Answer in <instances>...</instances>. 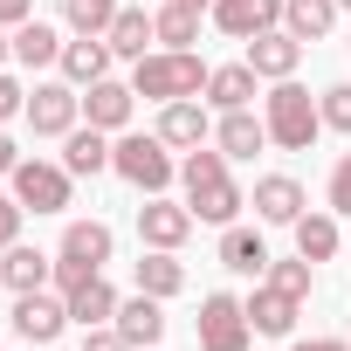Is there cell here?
<instances>
[{"instance_id": "1", "label": "cell", "mask_w": 351, "mask_h": 351, "mask_svg": "<svg viewBox=\"0 0 351 351\" xmlns=\"http://www.w3.org/2000/svg\"><path fill=\"white\" fill-rule=\"evenodd\" d=\"M228 165H234V158H228L221 145H193V152L180 158L186 207H193V221H207V228H234L241 207H248V193L234 186V172H228Z\"/></svg>"}, {"instance_id": "2", "label": "cell", "mask_w": 351, "mask_h": 351, "mask_svg": "<svg viewBox=\"0 0 351 351\" xmlns=\"http://www.w3.org/2000/svg\"><path fill=\"white\" fill-rule=\"evenodd\" d=\"M131 90L145 104H180V97H200L207 90V62L193 49H152L131 62Z\"/></svg>"}, {"instance_id": "3", "label": "cell", "mask_w": 351, "mask_h": 351, "mask_svg": "<svg viewBox=\"0 0 351 351\" xmlns=\"http://www.w3.org/2000/svg\"><path fill=\"white\" fill-rule=\"evenodd\" d=\"M110 172H117L124 186H138V193H165L172 180H180V158H172V145L158 131H117Z\"/></svg>"}, {"instance_id": "4", "label": "cell", "mask_w": 351, "mask_h": 351, "mask_svg": "<svg viewBox=\"0 0 351 351\" xmlns=\"http://www.w3.org/2000/svg\"><path fill=\"white\" fill-rule=\"evenodd\" d=\"M262 124H269V145H282V152H310L317 131H324V110H317V97H310L296 76H282V83L262 97Z\"/></svg>"}, {"instance_id": "5", "label": "cell", "mask_w": 351, "mask_h": 351, "mask_svg": "<svg viewBox=\"0 0 351 351\" xmlns=\"http://www.w3.org/2000/svg\"><path fill=\"white\" fill-rule=\"evenodd\" d=\"M110 255H117V234H110L104 221H69V228H62V248H56V289L69 296L76 282L104 276Z\"/></svg>"}, {"instance_id": "6", "label": "cell", "mask_w": 351, "mask_h": 351, "mask_svg": "<svg viewBox=\"0 0 351 351\" xmlns=\"http://www.w3.org/2000/svg\"><path fill=\"white\" fill-rule=\"evenodd\" d=\"M8 193H14L28 214H62L69 193H76V172L56 165V158H21V165H14V180H8Z\"/></svg>"}, {"instance_id": "7", "label": "cell", "mask_w": 351, "mask_h": 351, "mask_svg": "<svg viewBox=\"0 0 351 351\" xmlns=\"http://www.w3.org/2000/svg\"><path fill=\"white\" fill-rule=\"evenodd\" d=\"M193 337H200V351H248V344H255L248 303H241V296H228V289L200 296V324H193Z\"/></svg>"}, {"instance_id": "8", "label": "cell", "mask_w": 351, "mask_h": 351, "mask_svg": "<svg viewBox=\"0 0 351 351\" xmlns=\"http://www.w3.org/2000/svg\"><path fill=\"white\" fill-rule=\"evenodd\" d=\"M21 117H28V131H35V138H69V131H76V117H83V90H76V83H35Z\"/></svg>"}, {"instance_id": "9", "label": "cell", "mask_w": 351, "mask_h": 351, "mask_svg": "<svg viewBox=\"0 0 351 351\" xmlns=\"http://www.w3.org/2000/svg\"><path fill=\"white\" fill-rule=\"evenodd\" d=\"M193 228H200V221H193V207H186V200L145 193V207H138V241H145V248H172V255H180Z\"/></svg>"}, {"instance_id": "10", "label": "cell", "mask_w": 351, "mask_h": 351, "mask_svg": "<svg viewBox=\"0 0 351 351\" xmlns=\"http://www.w3.org/2000/svg\"><path fill=\"white\" fill-rule=\"evenodd\" d=\"M14 330H21L28 344H56V337L69 330V296H62V289H28V296H14Z\"/></svg>"}, {"instance_id": "11", "label": "cell", "mask_w": 351, "mask_h": 351, "mask_svg": "<svg viewBox=\"0 0 351 351\" xmlns=\"http://www.w3.org/2000/svg\"><path fill=\"white\" fill-rule=\"evenodd\" d=\"M117 337L131 344V351H152L158 337H165V296H145V289H131L124 303H117Z\"/></svg>"}, {"instance_id": "12", "label": "cell", "mask_w": 351, "mask_h": 351, "mask_svg": "<svg viewBox=\"0 0 351 351\" xmlns=\"http://www.w3.org/2000/svg\"><path fill=\"white\" fill-rule=\"evenodd\" d=\"M207 21L221 35H234V42H255L262 28H282V0H214Z\"/></svg>"}, {"instance_id": "13", "label": "cell", "mask_w": 351, "mask_h": 351, "mask_svg": "<svg viewBox=\"0 0 351 351\" xmlns=\"http://www.w3.org/2000/svg\"><path fill=\"white\" fill-rule=\"evenodd\" d=\"M158 138L172 152H193L214 138V117H207V97H180V104H158Z\"/></svg>"}, {"instance_id": "14", "label": "cell", "mask_w": 351, "mask_h": 351, "mask_svg": "<svg viewBox=\"0 0 351 351\" xmlns=\"http://www.w3.org/2000/svg\"><path fill=\"white\" fill-rule=\"evenodd\" d=\"M110 62H117V49L104 42V35H76V42H62V83H76V90H90V83H104L110 76Z\"/></svg>"}, {"instance_id": "15", "label": "cell", "mask_w": 351, "mask_h": 351, "mask_svg": "<svg viewBox=\"0 0 351 351\" xmlns=\"http://www.w3.org/2000/svg\"><path fill=\"white\" fill-rule=\"evenodd\" d=\"M131 110H138V90H131V83H117V76H104V83H90V90H83V117H90L97 131H110V138L131 124Z\"/></svg>"}, {"instance_id": "16", "label": "cell", "mask_w": 351, "mask_h": 351, "mask_svg": "<svg viewBox=\"0 0 351 351\" xmlns=\"http://www.w3.org/2000/svg\"><path fill=\"white\" fill-rule=\"evenodd\" d=\"M255 221H269V228H296L303 221V186L289 172H262L255 180Z\"/></svg>"}, {"instance_id": "17", "label": "cell", "mask_w": 351, "mask_h": 351, "mask_svg": "<svg viewBox=\"0 0 351 351\" xmlns=\"http://www.w3.org/2000/svg\"><path fill=\"white\" fill-rule=\"evenodd\" d=\"M296 62H303V42H296L289 28H262V35L248 42V69H255V76H269V83L296 76Z\"/></svg>"}, {"instance_id": "18", "label": "cell", "mask_w": 351, "mask_h": 351, "mask_svg": "<svg viewBox=\"0 0 351 351\" xmlns=\"http://www.w3.org/2000/svg\"><path fill=\"white\" fill-rule=\"evenodd\" d=\"M56 282V255H42V248H0V289H14V296H28V289H49Z\"/></svg>"}, {"instance_id": "19", "label": "cell", "mask_w": 351, "mask_h": 351, "mask_svg": "<svg viewBox=\"0 0 351 351\" xmlns=\"http://www.w3.org/2000/svg\"><path fill=\"white\" fill-rule=\"evenodd\" d=\"M269 262H276V255H269L262 228H241V221H234V228H221V269H234V276H255V282H262V276H269Z\"/></svg>"}, {"instance_id": "20", "label": "cell", "mask_w": 351, "mask_h": 351, "mask_svg": "<svg viewBox=\"0 0 351 351\" xmlns=\"http://www.w3.org/2000/svg\"><path fill=\"white\" fill-rule=\"evenodd\" d=\"M110 131H97V124H76L69 138H62V165L76 172V180H97V172H110Z\"/></svg>"}, {"instance_id": "21", "label": "cell", "mask_w": 351, "mask_h": 351, "mask_svg": "<svg viewBox=\"0 0 351 351\" xmlns=\"http://www.w3.org/2000/svg\"><path fill=\"white\" fill-rule=\"evenodd\" d=\"M255 83L262 76L248 62H221V69H207V90L200 97H207V110H248L255 104Z\"/></svg>"}, {"instance_id": "22", "label": "cell", "mask_w": 351, "mask_h": 351, "mask_svg": "<svg viewBox=\"0 0 351 351\" xmlns=\"http://www.w3.org/2000/svg\"><path fill=\"white\" fill-rule=\"evenodd\" d=\"M296 296H282L276 282H255V296H248V324H255V337H289L296 330Z\"/></svg>"}, {"instance_id": "23", "label": "cell", "mask_w": 351, "mask_h": 351, "mask_svg": "<svg viewBox=\"0 0 351 351\" xmlns=\"http://www.w3.org/2000/svg\"><path fill=\"white\" fill-rule=\"evenodd\" d=\"M131 282H138L145 296H180V289H186V262L172 255V248H145V255L131 262Z\"/></svg>"}, {"instance_id": "24", "label": "cell", "mask_w": 351, "mask_h": 351, "mask_svg": "<svg viewBox=\"0 0 351 351\" xmlns=\"http://www.w3.org/2000/svg\"><path fill=\"white\" fill-rule=\"evenodd\" d=\"M214 145H221L228 158H255V152L269 145V124H262L255 110H221V124H214Z\"/></svg>"}, {"instance_id": "25", "label": "cell", "mask_w": 351, "mask_h": 351, "mask_svg": "<svg viewBox=\"0 0 351 351\" xmlns=\"http://www.w3.org/2000/svg\"><path fill=\"white\" fill-rule=\"evenodd\" d=\"M117 303H124V296H117L104 276H90V282H76V289H69V324L97 330V324H110V317H117Z\"/></svg>"}, {"instance_id": "26", "label": "cell", "mask_w": 351, "mask_h": 351, "mask_svg": "<svg viewBox=\"0 0 351 351\" xmlns=\"http://www.w3.org/2000/svg\"><path fill=\"white\" fill-rule=\"evenodd\" d=\"M337 0H282V28L296 35V42H324L330 28H337Z\"/></svg>"}, {"instance_id": "27", "label": "cell", "mask_w": 351, "mask_h": 351, "mask_svg": "<svg viewBox=\"0 0 351 351\" xmlns=\"http://www.w3.org/2000/svg\"><path fill=\"white\" fill-rule=\"evenodd\" d=\"M200 14H207V8H193V0H165V8L152 14L158 49H193V42H200Z\"/></svg>"}, {"instance_id": "28", "label": "cell", "mask_w": 351, "mask_h": 351, "mask_svg": "<svg viewBox=\"0 0 351 351\" xmlns=\"http://www.w3.org/2000/svg\"><path fill=\"white\" fill-rule=\"evenodd\" d=\"M124 62H138V56H152V42H158V28H152V14L145 8H117V21H110V35H104Z\"/></svg>"}, {"instance_id": "29", "label": "cell", "mask_w": 351, "mask_h": 351, "mask_svg": "<svg viewBox=\"0 0 351 351\" xmlns=\"http://www.w3.org/2000/svg\"><path fill=\"white\" fill-rule=\"evenodd\" d=\"M14 62H21V69H49V62H62V35H56L42 14L21 21V28H14Z\"/></svg>"}, {"instance_id": "30", "label": "cell", "mask_w": 351, "mask_h": 351, "mask_svg": "<svg viewBox=\"0 0 351 351\" xmlns=\"http://www.w3.org/2000/svg\"><path fill=\"white\" fill-rule=\"evenodd\" d=\"M289 234H296V255H310V262H330V255L344 248V234H337V214H330V207H324V214H303Z\"/></svg>"}, {"instance_id": "31", "label": "cell", "mask_w": 351, "mask_h": 351, "mask_svg": "<svg viewBox=\"0 0 351 351\" xmlns=\"http://www.w3.org/2000/svg\"><path fill=\"white\" fill-rule=\"evenodd\" d=\"M117 8L124 0H62V21H69V35H110Z\"/></svg>"}, {"instance_id": "32", "label": "cell", "mask_w": 351, "mask_h": 351, "mask_svg": "<svg viewBox=\"0 0 351 351\" xmlns=\"http://www.w3.org/2000/svg\"><path fill=\"white\" fill-rule=\"evenodd\" d=\"M310 269H317L310 255H289V262H269V276H262V282H276L282 296H296V303H310V289H317V276H310Z\"/></svg>"}, {"instance_id": "33", "label": "cell", "mask_w": 351, "mask_h": 351, "mask_svg": "<svg viewBox=\"0 0 351 351\" xmlns=\"http://www.w3.org/2000/svg\"><path fill=\"white\" fill-rule=\"evenodd\" d=\"M317 110H324V131H344L351 138V83H330L317 97Z\"/></svg>"}, {"instance_id": "34", "label": "cell", "mask_w": 351, "mask_h": 351, "mask_svg": "<svg viewBox=\"0 0 351 351\" xmlns=\"http://www.w3.org/2000/svg\"><path fill=\"white\" fill-rule=\"evenodd\" d=\"M324 200H330V214H351V152L330 165V186H324Z\"/></svg>"}, {"instance_id": "35", "label": "cell", "mask_w": 351, "mask_h": 351, "mask_svg": "<svg viewBox=\"0 0 351 351\" xmlns=\"http://www.w3.org/2000/svg\"><path fill=\"white\" fill-rule=\"evenodd\" d=\"M21 214H28V207H21L8 186H0V248H14V241H21Z\"/></svg>"}, {"instance_id": "36", "label": "cell", "mask_w": 351, "mask_h": 351, "mask_svg": "<svg viewBox=\"0 0 351 351\" xmlns=\"http://www.w3.org/2000/svg\"><path fill=\"white\" fill-rule=\"evenodd\" d=\"M21 110H28V90H21L8 69H0V124H8V117H21Z\"/></svg>"}, {"instance_id": "37", "label": "cell", "mask_w": 351, "mask_h": 351, "mask_svg": "<svg viewBox=\"0 0 351 351\" xmlns=\"http://www.w3.org/2000/svg\"><path fill=\"white\" fill-rule=\"evenodd\" d=\"M83 351H131V344L117 337V324H97V330H83Z\"/></svg>"}, {"instance_id": "38", "label": "cell", "mask_w": 351, "mask_h": 351, "mask_svg": "<svg viewBox=\"0 0 351 351\" xmlns=\"http://www.w3.org/2000/svg\"><path fill=\"white\" fill-rule=\"evenodd\" d=\"M21 21H35V0H0V28H21Z\"/></svg>"}, {"instance_id": "39", "label": "cell", "mask_w": 351, "mask_h": 351, "mask_svg": "<svg viewBox=\"0 0 351 351\" xmlns=\"http://www.w3.org/2000/svg\"><path fill=\"white\" fill-rule=\"evenodd\" d=\"M289 351H351V337H296Z\"/></svg>"}, {"instance_id": "40", "label": "cell", "mask_w": 351, "mask_h": 351, "mask_svg": "<svg viewBox=\"0 0 351 351\" xmlns=\"http://www.w3.org/2000/svg\"><path fill=\"white\" fill-rule=\"evenodd\" d=\"M14 165H21V145H14L8 131H0V180H14Z\"/></svg>"}, {"instance_id": "41", "label": "cell", "mask_w": 351, "mask_h": 351, "mask_svg": "<svg viewBox=\"0 0 351 351\" xmlns=\"http://www.w3.org/2000/svg\"><path fill=\"white\" fill-rule=\"evenodd\" d=\"M14 62V28H0V69Z\"/></svg>"}, {"instance_id": "42", "label": "cell", "mask_w": 351, "mask_h": 351, "mask_svg": "<svg viewBox=\"0 0 351 351\" xmlns=\"http://www.w3.org/2000/svg\"><path fill=\"white\" fill-rule=\"evenodd\" d=\"M193 8H214V0H193Z\"/></svg>"}, {"instance_id": "43", "label": "cell", "mask_w": 351, "mask_h": 351, "mask_svg": "<svg viewBox=\"0 0 351 351\" xmlns=\"http://www.w3.org/2000/svg\"><path fill=\"white\" fill-rule=\"evenodd\" d=\"M337 8H344V14H351V0H337Z\"/></svg>"}, {"instance_id": "44", "label": "cell", "mask_w": 351, "mask_h": 351, "mask_svg": "<svg viewBox=\"0 0 351 351\" xmlns=\"http://www.w3.org/2000/svg\"><path fill=\"white\" fill-rule=\"evenodd\" d=\"M344 49H351V42H344Z\"/></svg>"}]
</instances>
